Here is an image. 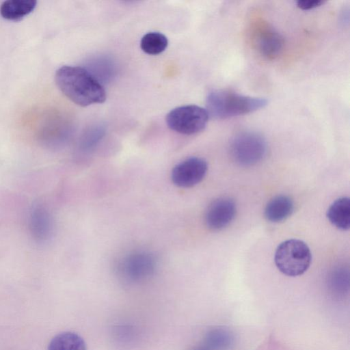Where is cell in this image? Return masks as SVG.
I'll return each mask as SVG.
<instances>
[{
    "mask_svg": "<svg viewBox=\"0 0 350 350\" xmlns=\"http://www.w3.org/2000/svg\"><path fill=\"white\" fill-rule=\"evenodd\" d=\"M55 79L60 91L79 106L102 103L106 100V92L102 84L84 68L62 66L56 71Z\"/></svg>",
    "mask_w": 350,
    "mask_h": 350,
    "instance_id": "1",
    "label": "cell"
},
{
    "mask_svg": "<svg viewBox=\"0 0 350 350\" xmlns=\"http://www.w3.org/2000/svg\"><path fill=\"white\" fill-rule=\"evenodd\" d=\"M267 100L263 98L241 95L226 90H216L208 93L206 98L208 116L225 119L250 113L264 107Z\"/></svg>",
    "mask_w": 350,
    "mask_h": 350,
    "instance_id": "2",
    "label": "cell"
},
{
    "mask_svg": "<svg viewBox=\"0 0 350 350\" xmlns=\"http://www.w3.org/2000/svg\"><path fill=\"white\" fill-rule=\"evenodd\" d=\"M312 260L307 244L299 239H288L281 243L275 253L278 269L284 274L295 277L302 275L309 268Z\"/></svg>",
    "mask_w": 350,
    "mask_h": 350,
    "instance_id": "3",
    "label": "cell"
},
{
    "mask_svg": "<svg viewBox=\"0 0 350 350\" xmlns=\"http://www.w3.org/2000/svg\"><path fill=\"white\" fill-rule=\"evenodd\" d=\"M208 117L206 109L188 105L171 110L167 114L165 121L172 131L183 135H193L204 130Z\"/></svg>",
    "mask_w": 350,
    "mask_h": 350,
    "instance_id": "4",
    "label": "cell"
},
{
    "mask_svg": "<svg viewBox=\"0 0 350 350\" xmlns=\"http://www.w3.org/2000/svg\"><path fill=\"white\" fill-rule=\"evenodd\" d=\"M267 152L265 139L254 132H243L231 141L230 154L232 159L243 166L253 165L260 161Z\"/></svg>",
    "mask_w": 350,
    "mask_h": 350,
    "instance_id": "5",
    "label": "cell"
},
{
    "mask_svg": "<svg viewBox=\"0 0 350 350\" xmlns=\"http://www.w3.org/2000/svg\"><path fill=\"white\" fill-rule=\"evenodd\" d=\"M157 261L147 251H135L124 256L118 265L119 275L126 282L138 283L149 279L154 273Z\"/></svg>",
    "mask_w": 350,
    "mask_h": 350,
    "instance_id": "6",
    "label": "cell"
},
{
    "mask_svg": "<svg viewBox=\"0 0 350 350\" xmlns=\"http://www.w3.org/2000/svg\"><path fill=\"white\" fill-rule=\"evenodd\" d=\"M250 38L254 49L266 59H275L283 50V37L272 25L264 20H256L252 23L250 28Z\"/></svg>",
    "mask_w": 350,
    "mask_h": 350,
    "instance_id": "7",
    "label": "cell"
},
{
    "mask_svg": "<svg viewBox=\"0 0 350 350\" xmlns=\"http://www.w3.org/2000/svg\"><path fill=\"white\" fill-rule=\"evenodd\" d=\"M208 165L200 157H189L176 164L172 170L173 183L181 188L193 187L200 183L206 174Z\"/></svg>",
    "mask_w": 350,
    "mask_h": 350,
    "instance_id": "8",
    "label": "cell"
},
{
    "mask_svg": "<svg viewBox=\"0 0 350 350\" xmlns=\"http://www.w3.org/2000/svg\"><path fill=\"white\" fill-rule=\"evenodd\" d=\"M236 211V204L232 199L220 198L208 207L205 213V224L213 230L223 229L233 220Z\"/></svg>",
    "mask_w": 350,
    "mask_h": 350,
    "instance_id": "9",
    "label": "cell"
},
{
    "mask_svg": "<svg viewBox=\"0 0 350 350\" xmlns=\"http://www.w3.org/2000/svg\"><path fill=\"white\" fill-rule=\"evenodd\" d=\"M53 220L48 210L42 205L33 208L29 215V229L35 239L47 241L53 233Z\"/></svg>",
    "mask_w": 350,
    "mask_h": 350,
    "instance_id": "10",
    "label": "cell"
},
{
    "mask_svg": "<svg viewBox=\"0 0 350 350\" xmlns=\"http://www.w3.org/2000/svg\"><path fill=\"white\" fill-rule=\"evenodd\" d=\"M293 211V200L287 196L280 195L268 202L265 209V216L271 222H280L288 218Z\"/></svg>",
    "mask_w": 350,
    "mask_h": 350,
    "instance_id": "11",
    "label": "cell"
},
{
    "mask_svg": "<svg viewBox=\"0 0 350 350\" xmlns=\"http://www.w3.org/2000/svg\"><path fill=\"white\" fill-rule=\"evenodd\" d=\"M327 217L335 227L346 230L350 226V201L343 197L334 201L327 212Z\"/></svg>",
    "mask_w": 350,
    "mask_h": 350,
    "instance_id": "12",
    "label": "cell"
},
{
    "mask_svg": "<svg viewBox=\"0 0 350 350\" xmlns=\"http://www.w3.org/2000/svg\"><path fill=\"white\" fill-rule=\"evenodd\" d=\"M36 4V1H5L0 7V14L6 20L18 21L31 13L35 9Z\"/></svg>",
    "mask_w": 350,
    "mask_h": 350,
    "instance_id": "13",
    "label": "cell"
},
{
    "mask_svg": "<svg viewBox=\"0 0 350 350\" xmlns=\"http://www.w3.org/2000/svg\"><path fill=\"white\" fill-rule=\"evenodd\" d=\"M48 350H86L85 342L77 334L64 332L51 340Z\"/></svg>",
    "mask_w": 350,
    "mask_h": 350,
    "instance_id": "14",
    "label": "cell"
},
{
    "mask_svg": "<svg viewBox=\"0 0 350 350\" xmlns=\"http://www.w3.org/2000/svg\"><path fill=\"white\" fill-rule=\"evenodd\" d=\"M168 44L167 37L162 33L151 31L141 39L142 50L149 55H158L165 50Z\"/></svg>",
    "mask_w": 350,
    "mask_h": 350,
    "instance_id": "15",
    "label": "cell"
},
{
    "mask_svg": "<svg viewBox=\"0 0 350 350\" xmlns=\"http://www.w3.org/2000/svg\"><path fill=\"white\" fill-rule=\"evenodd\" d=\"M230 344V336L221 329L208 332L205 338L204 346L208 350L225 349Z\"/></svg>",
    "mask_w": 350,
    "mask_h": 350,
    "instance_id": "16",
    "label": "cell"
},
{
    "mask_svg": "<svg viewBox=\"0 0 350 350\" xmlns=\"http://www.w3.org/2000/svg\"><path fill=\"white\" fill-rule=\"evenodd\" d=\"M324 3L322 0H299L297 1V5L301 10H309L319 7Z\"/></svg>",
    "mask_w": 350,
    "mask_h": 350,
    "instance_id": "17",
    "label": "cell"
},
{
    "mask_svg": "<svg viewBox=\"0 0 350 350\" xmlns=\"http://www.w3.org/2000/svg\"><path fill=\"white\" fill-rule=\"evenodd\" d=\"M194 350H208V349H206L204 345L203 346H201V347H199L196 349H195Z\"/></svg>",
    "mask_w": 350,
    "mask_h": 350,
    "instance_id": "18",
    "label": "cell"
}]
</instances>
